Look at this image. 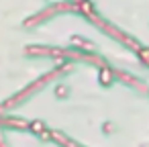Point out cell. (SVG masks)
<instances>
[{
	"label": "cell",
	"mask_w": 149,
	"mask_h": 147,
	"mask_svg": "<svg viewBox=\"0 0 149 147\" xmlns=\"http://www.w3.org/2000/svg\"><path fill=\"white\" fill-rule=\"evenodd\" d=\"M100 78H102V84H108V78H110V74H108V70H102V74H100Z\"/></svg>",
	"instance_id": "6da1fadb"
}]
</instances>
